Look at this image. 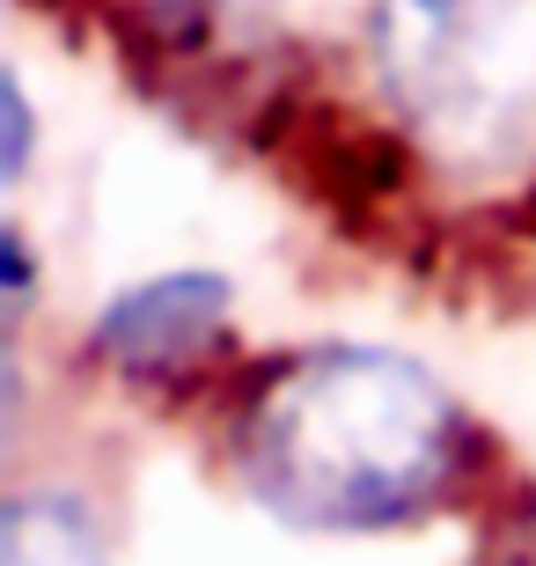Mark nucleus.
I'll use <instances>...</instances> for the list:
<instances>
[{
	"label": "nucleus",
	"mask_w": 536,
	"mask_h": 566,
	"mask_svg": "<svg viewBox=\"0 0 536 566\" xmlns=\"http://www.w3.org/2000/svg\"><path fill=\"white\" fill-rule=\"evenodd\" d=\"M235 457L294 530H397L455 485L471 427L419 360L324 346L258 382Z\"/></svg>",
	"instance_id": "1"
},
{
	"label": "nucleus",
	"mask_w": 536,
	"mask_h": 566,
	"mask_svg": "<svg viewBox=\"0 0 536 566\" xmlns=\"http://www.w3.org/2000/svg\"><path fill=\"white\" fill-rule=\"evenodd\" d=\"M375 74L455 177L536 169V0H375Z\"/></svg>",
	"instance_id": "2"
},
{
	"label": "nucleus",
	"mask_w": 536,
	"mask_h": 566,
	"mask_svg": "<svg viewBox=\"0 0 536 566\" xmlns=\"http://www.w3.org/2000/svg\"><path fill=\"white\" fill-rule=\"evenodd\" d=\"M228 310H235V294L221 273L140 280L96 316V354L118 360L125 376H177L228 332Z\"/></svg>",
	"instance_id": "3"
},
{
	"label": "nucleus",
	"mask_w": 536,
	"mask_h": 566,
	"mask_svg": "<svg viewBox=\"0 0 536 566\" xmlns=\"http://www.w3.org/2000/svg\"><path fill=\"white\" fill-rule=\"evenodd\" d=\"M0 566H111L104 530L74 493L44 485V493H15L0 515Z\"/></svg>",
	"instance_id": "4"
},
{
	"label": "nucleus",
	"mask_w": 536,
	"mask_h": 566,
	"mask_svg": "<svg viewBox=\"0 0 536 566\" xmlns=\"http://www.w3.org/2000/svg\"><path fill=\"white\" fill-rule=\"evenodd\" d=\"M22 163H30V96L8 74V177H22Z\"/></svg>",
	"instance_id": "5"
},
{
	"label": "nucleus",
	"mask_w": 536,
	"mask_h": 566,
	"mask_svg": "<svg viewBox=\"0 0 536 566\" xmlns=\"http://www.w3.org/2000/svg\"><path fill=\"white\" fill-rule=\"evenodd\" d=\"M485 566H536V523H522V530H507L493 545V559Z\"/></svg>",
	"instance_id": "6"
}]
</instances>
